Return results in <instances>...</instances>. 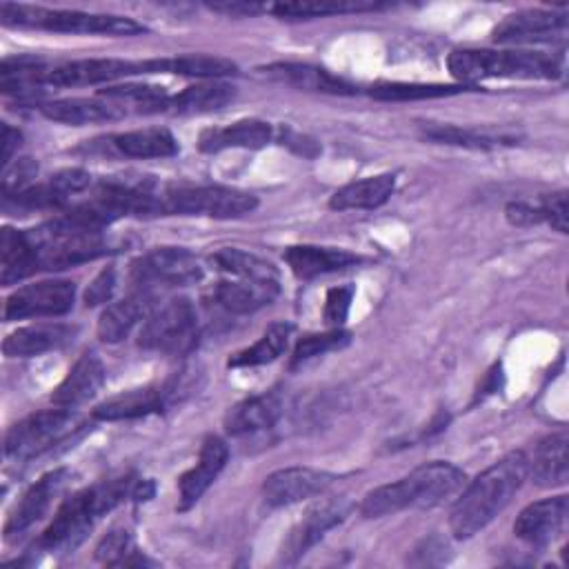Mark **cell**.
I'll list each match as a JSON object with an SVG mask.
<instances>
[{"mask_svg":"<svg viewBox=\"0 0 569 569\" xmlns=\"http://www.w3.org/2000/svg\"><path fill=\"white\" fill-rule=\"evenodd\" d=\"M147 73V60H122V58H89L71 60L47 67L42 73V84L53 87H87L113 82L127 76Z\"/></svg>","mask_w":569,"mask_h":569,"instance_id":"11","label":"cell"},{"mask_svg":"<svg viewBox=\"0 0 569 569\" xmlns=\"http://www.w3.org/2000/svg\"><path fill=\"white\" fill-rule=\"evenodd\" d=\"M540 213H542V222L551 224V229H556L558 233H567L569 231V207H567V191H553L547 193L540 202Z\"/></svg>","mask_w":569,"mask_h":569,"instance_id":"42","label":"cell"},{"mask_svg":"<svg viewBox=\"0 0 569 569\" xmlns=\"http://www.w3.org/2000/svg\"><path fill=\"white\" fill-rule=\"evenodd\" d=\"M0 22L7 27H29L56 33H98V36H138L147 29L124 16L87 13L76 9H49L33 4L0 2Z\"/></svg>","mask_w":569,"mask_h":569,"instance_id":"6","label":"cell"},{"mask_svg":"<svg viewBox=\"0 0 569 569\" xmlns=\"http://www.w3.org/2000/svg\"><path fill=\"white\" fill-rule=\"evenodd\" d=\"M567 445H569V438L565 431L549 433L538 442L533 451V460L529 462V473L538 487H560L567 482V476H569Z\"/></svg>","mask_w":569,"mask_h":569,"instance_id":"29","label":"cell"},{"mask_svg":"<svg viewBox=\"0 0 569 569\" xmlns=\"http://www.w3.org/2000/svg\"><path fill=\"white\" fill-rule=\"evenodd\" d=\"M211 264H216L218 271H222L229 278H242V280H256V282H278V269L249 251L224 247L211 256Z\"/></svg>","mask_w":569,"mask_h":569,"instance_id":"35","label":"cell"},{"mask_svg":"<svg viewBox=\"0 0 569 569\" xmlns=\"http://www.w3.org/2000/svg\"><path fill=\"white\" fill-rule=\"evenodd\" d=\"M276 138L273 127L258 118H244L227 127L204 129L198 138V147L204 153H218L222 149H260Z\"/></svg>","mask_w":569,"mask_h":569,"instance_id":"22","label":"cell"},{"mask_svg":"<svg viewBox=\"0 0 569 569\" xmlns=\"http://www.w3.org/2000/svg\"><path fill=\"white\" fill-rule=\"evenodd\" d=\"M24 233L36 251L40 269H67L111 251L102 229L80 224L64 211Z\"/></svg>","mask_w":569,"mask_h":569,"instance_id":"5","label":"cell"},{"mask_svg":"<svg viewBox=\"0 0 569 569\" xmlns=\"http://www.w3.org/2000/svg\"><path fill=\"white\" fill-rule=\"evenodd\" d=\"M278 140H280L282 144L291 147L296 153H300V156H305V158H313V156L320 151V147H318L316 140H311V138H307V136H300V133H296V131H291V129H287V127H280Z\"/></svg>","mask_w":569,"mask_h":569,"instance_id":"48","label":"cell"},{"mask_svg":"<svg viewBox=\"0 0 569 569\" xmlns=\"http://www.w3.org/2000/svg\"><path fill=\"white\" fill-rule=\"evenodd\" d=\"M104 365L98 358V353L93 351H84L76 365L69 369V373L62 378V382L53 389L51 393V402L53 407H64V409H73L82 402H87L89 398H93L100 387L104 385Z\"/></svg>","mask_w":569,"mask_h":569,"instance_id":"20","label":"cell"},{"mask_svg":"<svg viewBox=\"0 0 569 569\" xmlns=\"http://www.w3.org/2000/svg\"><path fill=\"white\" fill-rule=\"evenodd\" d=\"M233 98H236V89L231 84L220 80H207V82L191 84L176 96H169L164 102V111L182 113V116L209 113L227 107Z\"/></svg>","mask_w":569,"mask_h":569,"instance_id":"30","label":"cell"},{"mask_svg":"<svg viewBox=\"0 0 569 569\" xmlns=\"http://www.w3.org/2000/svg\"><path fill=\"white\" fill-rule=\"evenodd\" d=\"M38 173V164L31 158H16L13 164L2 171V198H11L31 187Z\"/></svg>","mask_w":569,"mask_h":569,"instance_id":"41","label":"cell"},{"mask_svg":"<svg viewBox=\"0 0 569 569\" xmlns=\"http://www.w3.org/2000/svg\"><path fill=\"white\" fill-rule=\"evenodd\" d=\"M333 482L336 476L329 471L311 467H287L264 478L262 498L271 507H287L325 493Z\"/></svg>","mask_w":569,"mask_h":569,"instance_id":"14","label":"cell"},{"mask_svg":"<svg viewBox=\"0 0 569 569\" xmlns=\"http://www.w3.org/2000/svg\"><path fill=\"white\" fill-rule=\"evenodd\" d=\"M449 73L469 84L485 78L516 80H553L562 73V62L553 53L542 51H493V49H458L447 58Z\"/></svg>","mask_w":569,"mask_h":569,"instance_id":"4","label":"cell"},{"mask_svg":"<svg viewBox=\"0 0 569 569\" xmlns=\"http://www.w3.org/2000/svg\"><path fill=\"white\" fill-rule=\"evenodd\" d=\"M347 516V507L342 502H322L307 511V516L291 529L284 549L282 560L296 562L309 547H313L331 527L342 522Z\"/></svg>","mask_w":569,"mask_h":569,"instance_id":"24","label":"cell"},{"mask_svg":"<svg viewBox=\"0 0 569 569\" xmlns=\"http://www.w3.org/2000/svg\"><path fill=\"white\" fill-rule=\"evenodd\" d=\"M111 144L129 158H169L178 153V142L164 127L124 131L113 136Z\"/></svg>","mask_w":569,"mask_h":569,"instance_id":"34","label":"cell"},{"mask_svg":"<svg viewBox=\"0 0 569 569\" xmlns=\"http://www.w3.org/2000/svg\"><path fill=\"white\" fill-rule=\"evenodd\" d=\"M40 113L53 122L62 124H93V122H111L124 118L127 109L113 100H107L102 96L98 98H60L38 104Z\"/></svg>","mask_w":569,"mask_h":569,"instance_id":"19","label":"cell"},{"mask_svg":"<svg viewBox=\"0 0 569 569\" xmlns=\"http://www.w3.org/2000/svg\"><path fill=\"white\" fill-rule=\"evenodd\" d=\"M147 67H149V73H176V76L204 78V80H218L238 71V67L231 60L220 56H204V53L153 58V60H147Z\"/></svg>","mask_w":569,"mask_h":569,"instance_id":"33","label":"cell"},{"mask_svg":"<svg viewBox=\"0 0 569 569\" xmlns=\"http://www.w3.org/2000/svg\"><path fill=\"white\" fill-rule=\"evenodd\" d=\"M211 11L231 16V18H249V16H258L262 11H269L267 4H258V2H244V0H222V2H211L207 4Z\"/></svg>","mask_w":569,"mask_h":569,"instance_id":"47","label":"cell"},{"mask_svg":"<svg viewBox=\"0 0 569 569\" xmlns=\"http://www.w3.org/2000/svg\"><path fill=\"white\" fill-rule=\"evenodd\" d=\"M76 284L71 280H42L16 289L4 302V320L64 316L73 307Z\"/></svg>","mask_w":569,"mask_h":569,"instance_id":"12","label":"cell"},{"mask_svg":"<svg viewBox=\"0 0 569 569\" xmlns=\"http://www.w3.org/2000/svg\"><path fill=\"white\" fill-rule=\"evenodd\" d=\"M567 511H569L567 496H553V498L531 502L518 513L513 522V533L529 545H536V547L547 545L562 531L567 522Z\"/></svg>","mask_w":569,"mask_h":569,"instance_id":"16","label":"cell"},{"mask_svg":"<svg viewBox=\"0 0 569 569\" xmlns=\"http://www.w3.org/2000/svg\"><path fill=\"white\" fill-rule=\"evenodd\" d=\"M291 329L293 327L289 322H273L251 347L233 353L229 358V367H258L276 360L287 351Z\"/></svg>","mask_w":569,"mask_h":569,"instance_id":"37","label":"cell"},{"mask_svg":"<svg viewBox=\"0 0 569 569\" xmlns=\"http://www.w3.org/2000/svg\"><path fill=\"white\" fill-rule=\"evenodd\" d=\"M282 413L280 398L276 393H260L249 396L233 405L224 416V429L231 436L256 433L276 425Z\"/></svg>","mask_w":569,"mask_h":569,"instance_id":"28","label":"cell"},{"mask_svg":"<svg viewBox=\"0 0 569 569\" xmlns=\"http://www.w3.org/2000/svg\"><path fill=\"white\" fill-rule=\"evenodd\" d=\"M353 287H333L327 291L325 298V322L331 327H340L351 309V300H353Z\"/></svg>","mask_w":569,"mask_h":569,"instance_id":"44","label":"cell"},{"mask_svg":"<svg viewBox=\"0 0 569 569\" xmlns=\"http://www.w3.org/2000/svg\"><path fill=\"white\" fill-rule=\"evenodd\" d=\"M396 189V176L393 173H378L362 180H353L345 187H340L331 200L329 207L333 211H349V209H376Z\"/></svg>","mask_w":569,"mask_h":569,"instance_id":"31","label":"cell"},{"mask_svg":"<svg viewBox=\"0 0 569 569\" xmlns=\"http://www.w3.org/2000/svg\"><path fill=\"white\" fill-rule=\"evenodd\" d=\"M351 340V333L340 329V327H333L325 333H309V336H302L296 347H293V356H291V365H300V362H307L316 356H322V353H329V351H336V349H342L345 345H349Z\"/></svg>","mask_w":569,"mask_h":569,"instance_id":"40","label":"cell"},{"mask_svg":"<svg viewBox=\"0 0 569 569\" xmlns=\"http://www.w3.org/2000/svg\"><path fill=\"white\" fill-rule=\"evenodd\" d=\"M2 142V156H0V162H2V169L7 167V164H11V158H13V151L20 147V140H22V136H20V131L18 129H13V127H9L7 122H2V138H0Z\"/></svg>","mask_w":569,"mask_h":569,"instance_id":"49","label":"cell"},{"mask_svg":"<svg viewBox=\"0 0 569 569\" xmlns=\"http://www.w3.org/2000/svg\"><path fill=\"white\" fill-rule=\"evenodd\" d=\"M465 471L451 462H425L405 478L369 491L362 498L360 513L365 518H380L409 507L429 509L456 496L465 487Z\"/></svg>","mask_w":569,"mask_h":569,"instance_id":"3","label":"cell"},{"mask_svg":"<svg viewBox=\"0 0 569 569\" xmlns=\"http://www.w3.org/2000/svg\"><path fill=\"white\" fill-rule=\"evenodd\" d=\"M133 485L136 478L131 473H122L71 493L58 507L49 527L40 533L36 547L42 551H69L78 547L96 520H100L127 496H131Z\"/></svg>","mask_w":569,"mask_h":569,"instance_id":"2","label":"cell"},{"mask_svg":"<svg viewBox=\"0 0 569 569\" xmlns=\"http://www.w3.org/2000/svg\"><path fill=\"white\" fill-rule=\"evenodd\" d=\"M262 73L269 76L271 80L293 84L305 91H316V93H331V96H353L358 89L349 80L309 64V62H276L269 67H262Z\"/></svg>","mask_w":569,"mask_h":569,"instance_id":"21","label":"cell"},{"mask_svg":"<svg viewBox=\"0 0 569 569\" xmlns=\"http://www.w3.org/2000/svg\"><path fill=\"white\" fill-rule=\"evenodd\" d=\"M382 9V4L371 0H302V2H278L269 11L278 18L302 20V18H322L333 13H360Z\"/></svg>","mask_w":569,"mask_h":569,"instance_id":"36","label":"cell"},{"mask_svg":"<svg viewBox=\"0 0 569 569\" xmlns=\"http://www.w3.org/2000/svg\"><path fill=\"white\" fill-rule=\"evenodd\" d=\"M156 293H149V291H133L122 298V300H116V302H109L100 318H98V338L102 342H120L124 340L131 329L138 325V322H144V318L156 309Z\"/></svg>","mask_w":569,"mask_h":569,"instance_id":"18","label":"cell"},{"mask_svg":"<svg viewBox=\"0 0 569 569\" xmlns=\"http://www.w3.org/2000/svg\"><path fill=\"white\" fill-rule=\"evenodd\" d=\"M258 207L253 193L220 187V184H171L162 187L160 211L162 216H209V218H240Z\"/></svg>","mask_w":569,"mask_h":569,"instance_id":"7","label":"cell"},{"mask_svg":"<svg viewBox=\"0 0 569 569\" xmlns=\"http://www.w3.org/2000/svg\"><path fill=\"white\" fill-rule=\"evenodd\" d=\"M229 458V449L227 445L218 438V436H207L202 447H200V456L198 462L184 471L178 480V511H187L191 509L202 493L213 485V480L218 478V473L224 469Z\"/></svg>","mask_w":569,"mask_h":569,"instance_id":"15","label":"cell"},{"mask_svg":"<svg viewBox=\"0 0 569 569\" xmlns=\"http://www.w3.org/2000/svg\"><path fill=\"white\" fill-rule=\"evenodd\" d=\"M422 136L433 142L465 147V149H482V151L511 142V138L493 136L487 131L467 129V127H458V124H427V127H422Z\"/></svg>","mask_w":569,"mask_h":569,"instance_id":"38","label":"cell"},{"mask_svg":"<svg viewBox=\"0 0 569 569\" xmlns=\"http://www.w3.org/2000/svg\"><path fill=\"white\" fill-rule=\"evenodd\" d=\"M567 29V13L549 9H525L505 16L493 29L496 42H536L549 40Z\"/></svg>","mask_w":569,"mask_h":569,"instance_id":"17","label":"cell"},{"mask_svg":"<svg viewBox=\"0 0 569 569\" xmlns=\"http://www.w3.org/2000/svg\"><path fill=\"white\" fill-rule=\"evenodd\" d=\"M73 431L71 409L56 407L36 411L16 422L4 436V456L11 460H29L62 442Z\"/></svg>","mask_w":569,"mask_h":569,"instance_id":"10","label":"cell"},{"mask_svg":"<svg viewBox=\"0 0 569 569\" xmlns=\"http://www.w3.org/2000/svg\"><path fill=\"white\" fill-rule=\"evenodd\" d=\"M529 476V458L522 451H509L487 467L460 493L451 509V531L465 540L485 529L516 496Z\"/></svg>","mask_w":569,"mask_h":569,"instance_id":"1","label":"cell"},{"mask_svg":"<svg viewBox=\"0 0 569 569\" xmlns=\"http://www.w3.org/2000/svg\"><path fill=\"white\" fill-rule=\"evenodd\" d=\"M471 89L469 84H438V82H380L371 87L376 100H427V98H447L460 91Z\"/></svg>","mask_w":569,"mask_h":569,"instance_id":"39","label":"cell"},{"mask_svg":"<svg viewBox=\"0 0 569 569\" xmlns=\"http://www.w3.org/2000/svg\"><path fill=\"white\" fill-rule=\"evenodd\" d=\"M284 260L298 278L309 280L322 273H331V271H340L345 267L358 264L362 258L358 253H351L347 249H336V247L293 244V247H287Z\"/></svg>","mask_w":569,"mask_h":569,"instance_id":"25","label":"cell"},{"mask_svg":"<svg viewBox=\"0 0 569 569\" xmlns=\"http://www.w3.org/2000/svg\"><path fill=\"white\" fill-rule=\"evenodd\" d=\"M127 553H131V540L127 529L109 531L96 547V558L104 565H122Z\"/></svg>","mask_w":569,"mask_h":569,"instance_id":"43","label":"cell"},{"mask_svg":"<svg viewBox=\"0 0 569 569\" xmlns=\"http://www.w3.org/2000/svg\"><path fill=\"white\" fill-rule=\"evenodd\" d=\"M204 269L196 253L182 247H158L131 262L129 280L133 291L156 293L169 287H184L202 280Z\"/></svg>","mask_w":569,"mask_h":569,"instance_id":"9","label":"cell"},{"mask_svg":"<svg viewBox=\"0 0 569 569\" xmlns=\"http://www.w3.org/2000/svg\"><path fill=\"white\" fill-rule=\"evenodd\" d=\"M198 342V316L187 298H171L144 318L138 345L147 351L184 356Z\"/></svg>","mask_w":569,"mask_h":569,"instance_id":"8","label":"cell"},{"mask_svg":"<svg viewBox=\"0 0 569 569\" xmlns=\"http://www.w3.org/2000/svg\"><path fill=\"white\" fill-rule=\"evenodd\" d=\"M76 331H78L76 327H69L62 322H42V325L20 327L4 338L2 353L7 358H33L69 345Z\"/></svg>","mask_w":569,"mask_h":569,"instance_id":"23","label":"cell"},{"mask_svg":"<svg viewBox=\"0 0 569 569\" xmlns=\"http://www.w3.org/2000/svg\"><path fill=\"white\" fill-rule=\"evenodd\" d=\"M167 407V398L162 387H142V389H131L122 391L118 396L107 398L93 409L96 420H133V418H144L149 413H158Z\"/></svg>","mask_w":569,"mask_h":569,"instance_id":"27","label":"cell"},{"mask_svg":"<svg viewBox=\"0 0 569 569\" xmlns=\"http://www.w3.org/2000/svg\"><path fill=\"white\" fill-rule=\"evenodd\" d=\"M116 291V269L104 267L87 287L84 291V305L87 307H98V305H109L111 296Z\"/></svg>","mask_w":569,"mask_h":569,"instance_id":"45","label":"cell"},{"mask_svg":"<svg viewBox=\"0 0 569 569\" xmlns=\"http://www.w3.org/2000/svg\"><path fill=\"white\" fill-rule=\"evenodd\" d=\"M71 471L60 467L44 476H40L16 502L11 509L7 525H4V538L13 540L16 536H22L27 529H31L38 520L44 518V513L51 509L53 500L64 491V487L71 480Z\"/></svg>","mask_w":569,"mask_h":569,"instance_id":"13","label":"cell"},{"mask_svg":"<svg viewBox=\"0 0 569 569\" xmlns=\"http://www.w3.org/2000/svg\"><path fill=\"white\" fill-rule=\"evenodd\" d=\"M505 216L511 224L516 227H533V224H540L542 222V213H540V207L538 204H531V202H525V200H513L507 204L505 209Z\"/></svg>","mask_w":569,"mask_h":569,"instance_id":"46","label":"cell"},{"mask_svg":"<svg viewBox=\"0 0 569 569\" xmlns=\"http://www.w3.org/2000/svg\"><path fill=\"white\" fill-rule=\"evenodd\" d=\"M40 269L36 251L27 240L24 231L4 227L0 231V280L13 284Z\"/></svg>","mask_w":569,"mask_h":569,"instance_id":"32","label":"cell"},{"mask_svg":"<svg viewBox=\"0 0 569 569\" xmlns=\"http://www.w3.org/2000/svg\"><path fill=\"white\" fill-rule=\"evenodd\" d=\"M280 293L278 282H256L242 278H224L213 287V300L231 313H251Z\"/></svg>","mask_w":569,"mask_h":569,"instance_id":"26","label":"cell"}]
</instances>
